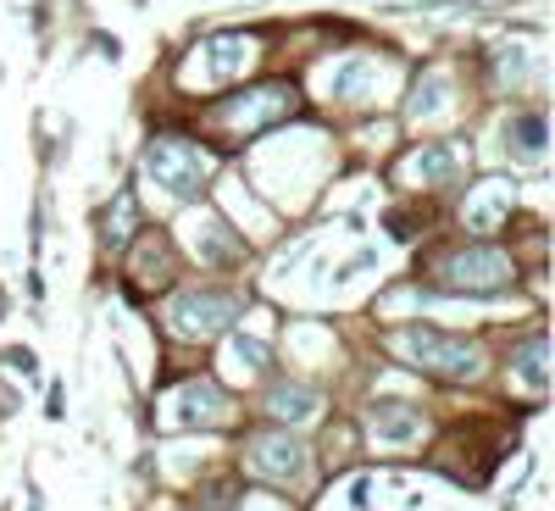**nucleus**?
<instances>
[{
    "label": "nucleus",
    "instance_id": "1",
    "mask_svg": "<svg viewBox=\"0 0 555 511\" xmlns=\"http://www.w3.org/2000/svg\"><path fill=\"white\" fill-rule=\"evenodd\" d=\"M295 106H300L295 84H256V89H245V95H228L222 106H211L201 117V128L217 139V145H240V139H256L261 128L295 117Z\"/></svg>",
    "mask_w": 555,
    "mask_h": 511
},
{
    "label": "nucleus",
    "instance_id": "2",
    "mask_svg": "<svg viewBox=\"0 0 555 511\" xmlns=\"http://www.w3.org/2000/svg\"><path fill=\"white\" fill-rule=\"evenodd\" d=\"M145 173L162 183L167 195L195 201L206 190V178H211V151L201 145V139L162 133V139H151V151H145Z\"/></svg>",
    "mask_w": 555,
    "mask_h": 511
},
{
    "label": "nucleus",
    "instance_id": "3",
    "mask_svg": "<svg viewBox=\"0 0 555 511\" xmlns=\"http://www.w3.org/2000/svg\"><path fill=\"white\" fill-rule=\"evenodd\" d=\"M434 278H439L444 290L494 295V290H512L517 284V261L505 256L500 245H461V251H444L434 261Z\"/></svg>",
    "mask_w": 555,
    "mask_h": 511
},
{
    "label": "nucleus",
    "instance_id": "4",
    "mask_svg": "<svg viewBox=\"0 0 555 511\" xmlns=\"http://www.w3.org/2000/svg\"><path fill=\"white\" fill-rule=\"evenodd\" d=\"M240 295L234 290H211V284H195V290H178L172 295V311H167V329L178 340H217L222 329H234L240 317Z\"/></svg>",
    "mask_w": 555,
    "mask_h": 511
},
{
    "label": "nucleus",
    "instance_id": "5",
    "mask_svg": "<svg viewBox=\"0 0 555 511\" xmlns=\"http://www.w3.org/2000/svg\"><path fill=\"white\" fill-rule=\"evenodd\" d=\"M389 345L416 361L423 373H439V379H478V345L467 340H450V334H434V329H400L389 334Z\"/></svg>",
    "mask_w": 555,
    "mask_h": 511
},
{
    "label": "nucleus",
    "instance_id": "6",
    "mask_svg": "<svg viewBox=\"0 0 555 511\" xmlns=\"http://www.w3.org/2000/svg\"><path fill=\"white\" fill-rule=\"evenodd\" d=\"M256 51H261V39H250V34H217V39L195 44L190 67H183V84H190V89L234 84V78H245V73H250Z\"/></svg>",
    "mask_w": 555,
    "mask_h": 511
},
{
    "label": "nucleus",
    "instance_id": "7",
    "mask_svg": "<svg viewBox=\"0 0 555 511\" xmlns=\"http://www.w3.org/2000/svg\"><path fill=\"white\" fill-rule=\"evenodd\" d=\"M128 284L133 290H167L178 284V251L167 234H139L128 251Z\"/></svg>",
    "mask_w": 555,
    "mask_h": 511
},
{
    "label": "nucleus",
    "instance_id": "8",
    "mask_svg": "<svg viewBox=\"0 0 555 511\" xmlns=\"http://www.w3.org/2000/svg\"><path fill=\"white\" fill-rule=\"evenodd\" d=\"M300 461H306V450L289 434H250V445H245V468L267 484H289L300 473Z\"/></svg>",
    "mask_w": 555,
    "mask_h": 511
},
{
    "label": "nucleus",
    "instance_id": "9",
    "mask_svg": "<svg viewBox=\"0 0 555 511\" xmlns=\"http://www.w3.org/2000/svg\"><path fill=\"white\" fill-rule=\"evenodd\" d=\"M183 417L190 423H228L234 417V400L222 395V384H211V379H195V384H183Z\"/></svg>",
    "mask_w": 555,
    "mask_h": 511
},
{
    "label": "nucleus",
    "instance_id": "10",
    "mask_svg": "<svg viewBox=\"0 0 555 511\" xmlns=\"http://www.w3.org/2000/svg\"><path fill=\"white\" fill-rule=\"evenodd\" d=\"M267 411H272V417H284V423H300V417L317 411V389H306V384H272Z\"/></svg>",
    "mask_w": 555,
    "mask_h": 511
},
{
    "label": "nucleus",
    "instance_id": "11",
    "mask_svg": "<svg viewBox=\"0 0 555 511\" xmlns=\"http://www.w3.org/2000/svg\"><path fill=\"white\" fill-rule=\"evenodd\" d=\"M512 373H522V379H528V389H533V395H544V334H533V340L522 345V356H517Z\"/></svg>",
    "mask_w": 555,
    "mask_h": 511
},
{
    "label": "nucleus",
    "instance_id": "12",
    "mask_svg": "<svg viewBox=\"0 0 555 511\" xmlns=\"http://www.w3.org/2000/svg\"><path fill=\"white\" fill-rule=\"evenodd\" d=\"M373 417H384V423H378L384 439H411L416 429H423V423H416V411H405V406H378Z\"/></svg>",
    "mask_w": 555,
    "mask_h": 511
},
{
    "label": "nucleus",
    "instance_id": "13",
    "mask_svg": "<svg viewBox=\"0 0 555 511\" xmlns=\"http://www.w3.org/2000/svg\"><path fill=\"white\" fill-rule=\"evenodd\" d=\"M450 167H455V156H450L444 145H434L428 156H411V162H405V178H423V183H428V178H444Z\"/></svg>",
    "mask_w": 555,
    "mask_h": 511
},
{
    "label": "nucleus",
    "instance_id": "14",
    "mask_svg": "<svg viewBox=\"0 0 555 511\" xmlns=\"http://www.w3.org/2000/svg\"><path fill=\"white\" fill-rule=\"evenodd\" d=\"M195 500H201L206 511H228V506L240 500V484H234V478H217V484H206V489H201Z\"/></svg>",
    "mask_w": 555,
    "mask_h": 511
},
{
    "label": "nucleus",
    "instance_id": "15",
    "mask_svg": "<svg viewBox=\"0 0 555 511\" xmlns=\"http://www.w3.org/2000/svg\"><path fill=\"white\" fill-rule=\"evenodd\" d=\"M512 133L522 139V145H528V151H544V117H539V112H528V117H517V123H512Z\"/></svg>",
    "mask_w": 555,
    "mask_h": 511
}]
</instances>
